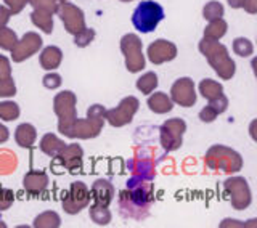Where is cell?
<instances>
[{
  "mask_svg": "<svg viewBox=\"0 0 257 228\" xmlns=\"http://www.w3.org/2000/svg\"><path fill=\"white\" fill-rule=\"evenodd\" d=\"M230 2V7H233V8H241L244 5V0H228Z\"/></svg>",
  "mask_w": 257,
  "mask_h": 228,
  "instance_id": "obj_11",
  "label": "cell"
},
{
  "mask_svg": "<svg viewBox=\"0 0 257 228\" xmlns=\"http://www.w3.org/2000/svg\"><path fill=\"white\" fill-rule=\"evenodd\" d=\"M148 104L151 111H156V112H166V111H171L172 109V103L169 101L164 95H156L153 98L148 100Z\"/></svg>",
  "mask_w": 257,
  "mask_h": 228,
  "instance_id": "obj_4",
  "label": "cell"
},
{
  "mask_svg": "<svg viewBox=\"0 0 257 228\" xmlns=\"http://www.w3.org/2000/svg\"><path fill=\"white\" fill-rule=\"evenodd\" d=\"M18 114H20L18 104H15V103H2L0 104V116H2L5 121H13Z\"/></svg>",
  "mask_w": 257,
  "mask_h": 228,
  "instance_id": "obj_7",
  "label": "cell"
},
{
  "mask_svg": "<svg viewBox=\"0 0 257 228\" xmlns=\"http://www.w3.org/2000/svg\"><path fill=\"white\" fill-rule=\"evenodd\" d=\"M93 37H95V31L93 29H84V32L79 31L76 39H74V44L77 47H85V45H88L92 42Z\"/></svg>",
  "mask_w": 257,
  "mask_h": 228,
  "instance_id": "obj_8",
  "label": "cell"
},
{
  "mask_svg": "<svg viewBox=\"0 0 257 228\" xmlns=\"http://www.w3.org/2000/svg\"><path fill=\"white\" fill-rule=\"evenodd\" d=\"M44 85L48 88H56L61 85V77L58 74H48L44 77Z\"/></svg>",
  "mask_w": 257,
  "mask_h": 228,
  "instance_id": "obj_9",
  "label": "cell"
},
{
  "mask_svg": "<svg viewBox=\"0 0 257 228\" xmlns=\"http://www.w3.org/2000/svg\"><path fill=\"white\" fill-rule=\"evenodd\" d=\"M201 121H204V122H212L214 119H215V116H217V112L211 108V106H207L206 109H203L201 111Z\"/></svg>",
  "mask_w": 257,
  "mask_h": 228,
  "instance_id": "obj_10",
  "label": "cell"
},
{
  "mask_svg": "<svg viewBox=\"0 0 257 228\" xmlns=\"http://www.w3.org/2000/svg\"><path fill=\"white\" fill-rule=\"evenodd\" d=\"M90 217L96 225H108L111 220V212L106 209V206L93 204L90 207Z\"/></svg>",
  "mask_w": 257,
  "mask_h": 228,
  "instance_id": "obj_2",
  "label": "cell"
},
{
  "mask_svg": "<svg viewBox=\"0 0 257 228\" xmlns=\"http://www.w3.org/2000/svg\"><path fill=\"white\" fill-rule=\"evenodd\" d=\"M233 50L239 56H249L252 53V44L249 42L247 39L239 37V39H235V42H233Z\"/></svg>",
  "mask_w": 257,
  "mask_h": 228,
  "instance_id": "obj_5",
  "label": "cell"
},
{
  "mask_svg": "<svg viewBox=\"0 0 257 228\" xmlns=\"http://www.w3.org/2000/svg\"><path fill=\"white\" fill-rule=\"evenodd\" d=\"M203 15H204V20L207 21H217L223 16V7L219 2H209L204 7Z\"/></svg>",
  "mask_w": 257,
  "mask_h": 228,
  "instance_id": "obj_3",
  "label": "cell"
},
{
  "mask_svg": "<svg viewBox=\"0 0 257 228\" xmlns=\"http://www.w3.org/2000/svg\"><path fill=\"white\" fill-rule=\"evenodd\" d=\"M164 8L158 2L143 0L137 5L132 13V24L142 34H148V32H153L158 28V24L164 20Z\"/></svg>",
  "mask_w": 257,
  "mask_h": 228,
  "instance_id": "obj_1",
  "label": "cell"
},
{
  "mask_svg": "<svg viewBox=\"0 0 257 228\" xmlns=\"http://www.w3.org/2000/svg\"><path fill=\"white\" fill-rule=\"evenodd\" d=\"M158 85V77L156 74H147L143 79H139V82H137V87H139V90L145 92V93H150L153 88H156Z\"/></svg>",
  "mask_w": 257,
  "mask_h": 228,
  "instance_id": "obj_6",
  "label": "cell"
}]
</instances>
